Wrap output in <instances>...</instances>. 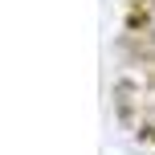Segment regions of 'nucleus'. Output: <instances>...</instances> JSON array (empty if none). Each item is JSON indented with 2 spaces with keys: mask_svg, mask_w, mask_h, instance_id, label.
I'll use <instances>...</instances> for the list:
<instances>
[{
  "mask_svg": "<svg viewBox=\"0 0 155 155\" xmlns=\"http://www.w3.org/2000/svg\"><path fill=\"white\" fill-rule=\"evenodd\" d=\"M151 37H155V4H151Z\"/></svg>",
  "mask_w": 155,
  "mask_h": 155,
  "instance_id": "1",
  "label": "nucleus"
}]
</instances>
